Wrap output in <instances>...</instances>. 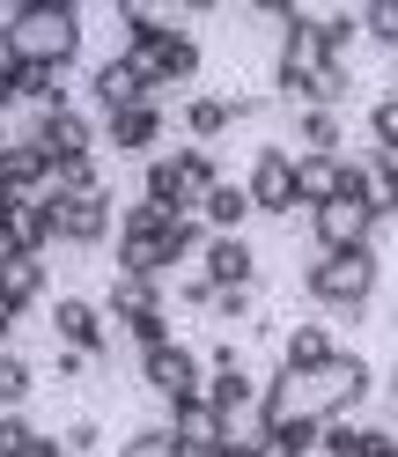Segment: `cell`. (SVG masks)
<instances>
[{
  "mask_svg": "<svg viewBox=\"0 0 398 457\" xmlns=\"http://www.w3.org/2000/svg\"><path fill=\"white\" fill-rule=\"evenodd\" d=\"M229 126H236V104H229V96H185V133H192V148L221 140Z\"/></svg>",
  "mask_w": 398,
  "mask_h": 457,
  "instance_id": "22",
  "label": "cell"
},
{
  "mask_svg": "<svg viewBox=\"0 0 398 457\" xmlns=\"http://www.w3.org/2000/svg\"><path fill=\"white\" fill-rule=\"evenodd\" d=\"M354 162L347 155H295V185H303V207H325V199H347Z\"/></svg>",
  "mask_w": 398,
  "mask_h": 457,
  "instance_id": "15",
  "label": "cell"
},
{
  "mask_svg": "<svg viewBox=\"0 0 398 457\" xmlns=\"http://www.w3.org/2000/svg\"><path fill=\"white\" fill-rule=\"evenodd\" d=\"M369 457H398V436H384V443H377V450H369Z\"/></svg>",
  "mask_w": 398,
  "mask_h": 457,
  "instance_id": "37",
  "label": "cell"
},
{
  "mask_svg": "<svg viewBox=\"0 0 398 457\" xmlns=\"http://www.w3.org/2000/svg\"><path fill=\"white\" fill-rule=\"evenodd\" d=\"M22 207H30V199H22V192H15V185H8V178H0V228H8V221H15V214H22Z\"/></svg>",
  "mask_w": 398,
  "mask_h": 457,
  "instance_id": "34",
  "label": "cell"
},
{
  "mask_svg": "<svg viewBox=\"0 0 398 457\" xmlns=\"http://www.w3.org/2000/svg\"><path fill=\"white\" fill-rule=\"evenodd\" d=\"M119 457H185V443L170 436V420H148V428H126Z\"/></svg>",
  "mask_w": 398,
  "mask_h": 457,
  "instance_id": "28",
  "label": "cell"
},
{
  "mask_svg": "<svg viewBox=\"0 0 398 457\" xmlns=\"http://www.w3.org/2000/svg\"><path fill=\"white\" fill-rule=\"evenodd\" d=\"M354 37H361V8H325L318 15V52H325V60H347Z\"/></svg>",
  "mask_w": 398,
  "mask_h": 457,
  "instance_id": "26",
  "label": "cell"
},
{
  "mask_svg": "<svg viewBox=\"0 0 398 457\" xmlns=\"http://www.w3.org/2000/svg\"><path fill=\"white\" fill-rule=\"evenodd\" d=\"M377 280H384L377 244L369 251H318V259L303 266V295L325 303V310H361L369 295H377Z\"/></svg>",
  "mask_w": 398,
  "mask_h": 457,
  "instance_id": "4",
  "label": "cell"
},
{
  "mask_svg": "<svg viewBox=\"0 0 398 457\" xmlns=\"http://www.w3.org/2000/svg\"><path fill=\"white\" fill-rule=\"evenodd\" d=\"M354 96V74H347V60H325L318 74H310V89H303V104L295 111H339Z\"/></svg>",
  "mask_w": 398,
  "mask_h": 457,
  "instance_id": "24",
  "label": "cell"
},
{
  "mask_svg": "<svg viewBox=\"0 0 398 457\" xmlns=\"http://www.w3.org/2000/svg\"><path fill=\"white\" fill-rule=\"evenodd\" d=\"M30 391H37V369L8 347V354H0V413H22V406H30Z\"/></svg>",
  "mask_w": 398,
  "mask_h": 457,
  "instance_id": "27",
  "label": "cell"
},
{
  "mask_svg": "<svg viewBox=\"0 0 398 457\" xmlns=\"http://www.w3.org/2000/svg\"><path fill=\"white\" fill-rule=\"evenodd\" d=\"M259 214L251 207V192H244V178H221L214 192H207V207H199V221H207V237H244V221Z\"/></svg>",
  "mask_w": 398,
  "mask_h": 457,
  "instance_id": "17",
  "label": "cell"
},
{
  "mask_svg": "<svg viewBox=\"0 0 398 457\" xmlns=\"http://www.w3.org/2000/svg\"><path fill=\"white\" fill-rule=\"evenodd\" d=\"M332 354H339V339H332L318 318H303V325L280 332V369H295V377H303V369H325Z\"/></svg>",
  "mask_w": 398,
  "mask_h": 457,
  "instance_id": "18",
  "label": "cell"
},
{
  "mask_svg": "<svg viewBox=\"0 0 398 457\" xmlns=\"http://www.w3.org/2000/svg\"><path fill=\"white\" fill-rule=\"evenodd\" d=\"M199 273H207L214 288H251V280H259V251H251L244 237H214L207 259H199Z\"/></svg>",
  "mask_w": 398,
  "mask_h": 457,
  "instance_id": "14",
  "label": "cell"
},
{
  "mask_svg": "<svg viewBox=\"0 0 398 457\" xmlns=\"http://www.w3.org/2000/svg\"><path fill=\"white\" fill-rule=\"evenodd\" d=\"M30 303H45V259H8V273H0V310L30 318Z\"/></svg>",
  "mask_w": 398,
  "mask_h": 457,
  "instance_id": "21",
  "label": "cell"
},
{
  "mask_svg": "<svg viewBox=\"0 0 398 457\" xmlns=\"http://www.w3.org/2000/svg\"><path fill=\"white\" fill-rule=\"evenodd\" d=\"M310 237H318V251H369L377 214L361 199H325V207H310Z\"/></svg>",
  "mask_w": 398,
  "mask_h": 457,
  "instance_id": "12",
  "label": "cell"
},
{
  "mask_svg": "<svg viewBox=\"0 0 398 457\" xmlns=\"http://www.w3.org/2000/svg\"><path fill=\"white\" fill-rule=\"evenodd\" d=\"M8 140H15V126H8V119H0V148H8Z\"/></svg>",
  "mask_w": 398,
  "mask_h": 457,
  "instance_id": "38",
  "label": "cell"
},
{
  "mask_svg": "<svg viewBox=\"0 0 398 457\" xmlns=\"http://www.w3.org/2000/svg\"><path fill=\"white\" fill-rule=\"evenodd\" d=\"M170 221H178V214H162L155 199H133V207L119 214V237H111L119 273H148V280L170 273Z\"/></svg>",
  "mask_w": 398,
  "mask_h": 457,
  "instance_id": "5",
  "label": "cell"
},
{
  "mask_svg": "<svg viewBox=\"0 0 398 457\" xmlns=\"http://www.w3.org/2000/svg\"><path fill=\"white\" fill-rule=\"evenodd\" d=\"M244 192H251V207L273 214V221H288L303 207V185H295V148H259L244 170Z\"/></svg>",
  "mask_w": 398,
  "mask_h": 457,
  "instance_id": "7",
  "label": "cell"
},
{
  "mask_svg": "<svg viewBox=\"0 0 398 457\" xmlns=\"http://www.w3.org/2000/svg\"><path fill=\"white\" fill-rule=\"evenodd\" d=\"M369 148H377V155H391L398 162V96H377V104H369Z\"/></svg>",
  "mask_w": 398,
  "mask_h": 457,
  "instance_id": "29",
  "label": "cell"
},
{
  "mask_svg": "<svg viewBox=\"0 0 398 457\" xmlns=\"http://www.w3.org/2000/svg\"><path fill=\"white\" fill-rule=\"evenodd\" d=\"M0 60L67 74L81 60V8L74 0H15V8L0 15Z\"/></svg>",
  "mask_w": 398,
  "mask_h": 457,
  "instance_id": "2",
  "label": "cell"
},
{
  "mask_svg": "<svg viewBox=\"0 0 398 457\" xmlns=\"http://www.w3.org/2000/svg\"><path fill=\"white\" fill-rule=\"evenodd\" d=\"M60 443H67V457H89V450L104 443V428H96V420H74V428H67Z\"/></svg>",
  "mask_w": 398,
  "mask_h": 457,
  "instance_id": "33",
  "label": "cell"
},
{
  "mask_svg": "<svg viewBox=\"0 0 398 457\" xmlns=\"http://www.w3.org/2000/svg\"><path fill=\"white\" fill-rule=\"evenodd\" d=\"M214 185H221L214 148H170V155L148 162V178H140V199H155L162 214H199Z\"/></svg>",
  "mask_w": 398,
  "mask_h": 457,
  "instance_id": "3",
  "label": "cell"
},
{
  "mask_svg": "<svg viewBox=\"0 0 398 457\" xmlns=\"http://www.w3.org/2000/svg\"><path fill=\"white\" fill-rule=\"evenodd\" d=\"M391 391H398V369H391Z\"/></svg>",
  "mask_w": 398,
  "mask_h": 457,
  "instance_id": "42",
  "label": "cell"
},
{
  "mask_svg": "<svg viewBox=\"0 0 398 457\" xmlns=\"http://www.w3.org/2000/svg\"><path fill=\"white\" fill-rule=\"evenodd\" d=\"M214 457H259V436H221Z\"/></svg>",
  "mask_w": 398,
  "mask_h": 457,
  "instance_id": "35",
  "label": "cell"
},
{
  "mask_svg": "<svg viewBox=\"0 0 398 457\" xmlns=\"http://www.w3.org/2000/svg\"><path fill=\"white\" fill-rule=\"evenodd\" d=\"M354 170H361V207L377 214V221H391V214H398V162L377 155V148H361Z\"/></svg>",
  "mask_w": 398,
  "mask_h": 457,
  "instance_id": "20",
  "label": "cell"
},
{
  "mask_svg": "<svg viewBox=\"0 0 398 457\" xmlns=\"http://www.w3.org/2000/svg\"><path fill=\"white\" fill-rule=\"evenodd\" d=\"M0 244H8L15 259H45V251L60 244V237H52V199H30V207H22L8 228H0Z\"/></svg>",
  "mask_w": 398,
  "mask_h": 457,
  "instance_id": "19",
  "label": "cell"
},
{
  "mask_svg": "<svg viewBox=\"0 0 398 457\" xmlns=\"http://www.w3.org/2000/svg\"><path fill=\"white\" fill-rule=\"evenodd\" d=\"M52 237L74 244V251H96L119 237V199L111 192H74V199H52Z\"/></svg>",
  "mask_w": 398,
  "mask_h": 457,
  "instance_id": "6",
  "label": "cell"
},
{
  "mask_svg": "<svg viewBox=\"0 0 398 457\" xmlns=\"http://www.w3.org/2000/svg\"><path fill=\"white\" fill-rule=\"evenodd\" d=\"M8 259H15V251H8V244H0V273H8Z\"/></svg>",
  "mask_w": 398,
  "mask_h": 457,
  "instance_id": "39",
  "label": "cell"
},
{
  "mask_svg": "<svg viewBox=\"0 0 398 457\" xmlns=\"http://www.w3.org/2000/svg\"><path fill=\"white\" fill-rule=\"evenodd\" d=\"M391 436H398V413H391Z\"/></svg>",
  "mask_w": 398,
  "mask_h": 457,
  "instance_id": "41",
  "label": "cell"
},
{
  "mask_svg": "<svg viewBox=\"0 0 398 457\" xmlns=\"http://www.w3.org/2000/svg\"><path fill=\"white\" fill-rule=\"evenodd\" d=\"M295 140H303V155H339L347 126H339V111H295Z\"/></svg>",
  "mask_w": 398,
  "mask_h": 457,
  "instance_id": "25",
  "label": "cell"
},
{
  "mask_svg": "<svg viewBox=\"0 0 398 457\" xmlns=\"http://www.w3.org/2000/svg\"><path fill=\"white\" fill-rule=\"evenodd\" d=\"M178 303H185V310H214V280H207V273L192 266V273L178 280Z\"/></svg>",
  "mask_w": 398,
  "mask_h": 457,
  "instance_id": "31",
  "label": "cell"
},
{
  "mask_svg": "<svg viewBox=\"0 0 398 457\" xmlns=\"http://www.w3.org/2000/svg\"><path fill=\"white\" fill-rule=\"evenodd\" d=\"M214 318L221 325H244L251 318V288H214Z\"/></svg>",
  "mask_w": 398,
  "mask_h": 457,
  "instance_id": "32",
  "label": "cell"
},
{
  "mask_svg": "<svg viewBox=\"0 0 398 457\" xmlns=\"http://www.w3.org/2000/svg\"><path fill=\"white\" fill-rule=\"evenodd\" d=\"M384 436H391V428H369V420H325L318 428V450L325 457H369Z\"/></svg>",
  "mask_w": 398,
  "mask_h": 457,
  "instance_id": "23",
  "label": "cell"
},
{
  "mask_svg": "<svg viewBox=\"0 0 398 457\" xmlns=\"http://www.w3.org/2000/svg\"><path fill=\"white\" fill-rule=\"evenodd\" d=\"M369 384H377V369H369L361 354L339 347L325 369H273L266 377V420L259 428H325V420H354V406L369 398Z\"/></svg>",
  "mask_w": 398,
  "mask_h": 457,
  "instance_id": "1",
  "label": "cell"
},
{
  "mask_svg": "<svg viewBox=\"0 0 398 457\" xmlns=\"http://www.w3.org/2000/svg\"><path fill=\"white\" fill-rule=\"evenodd\" d=\"M89 104L111 119V111H133V104H162V89L140 74V60L111 52V60H96V74H89Z\"/></svg>",
  "mask_w": 398,
  "mask_h": 457,
  "instance_id": "9",
  "label": "cell"
},
{
  "mask_svg": "<svg viewBox=\"0 0 398 457\" xmlns=\"http://www.w3.org/2000/svg\"><path fill=\"white\" fill-rule=\"evenodd\" d=\"M15 325H22V318H15V310H0V354H8V347H15Z\"/></svg>",
  "mask_w": 398,
  "mask_h": 457,
  "instance_id": "36",
  "label": "cell"
},
{
  "mask_svg": "<svg viewBox=\"0 0 398 457\" xmlns=\"http://www.w3.org/2000/svg\"><path fill=\"white\" fill-rule=\"evenodd\" d=\"M361 37L398 52V0H361Z\"/></svg>",
  "mask_w": 398,
  "mask_h": 457,
  "instance_id": "30",
  "label": "cell"
},
{
  "mask_svg": "<svg viewBox=\"0 0 398 457\" xmlns=\"http://www.w3.org/2000/svg\"><path fill=\"white\" fill-rule=\"evenodd\" d=\"M104 140H111V155H148L155 140H162V104L111 111V119H104Z\"/></svg>",
  "mask_w": 398,
  "mask_h": 457,
  "instance_id": "13",
  "label": "cell"
},
{
  "mask_svg": "<svg viewBox=\"0 0 398 457\" xmlns=\"http://www.w3.org/2000/svg\"><path fill=\"white\" fill-rule=\"evenodd\" d=\"M148 310H170L162 303V280H148V273H111V288H104V318H148Z\"/></svg>",
  "mask_w": 398,
  "mask_h": 457,
  "instance_id": "16",
  "label": "cell"
},
{
  "mask_svg": "<svg viewBox=\"0 0 398 457\" xmlns=\"http://www.w3.org/2000/svg\"><path fill=\"white\" fill-rule=\"evenodd\" d=\"M52 332H60V347L89 354V361H104V354H111L104 303H89V295H52Z\"/></svg>",
  "mask_w": 398,
  "mask_h": 457,
  "instance_id": "11",
  "label": "cell"
},
{
  "mask_svg": "<svg viewBox=\"0 0 398 457\" xmlns=\"http://www.w3.org/2000/svg\"><path fill=\"white\" fill-rule=\"evenodd\" d=\"M391 96H398V60H391Z\"/></svg>",
  "mask_w": 398,
  "mask_h": 457,
  "instance_id": "40",
  "label": "cell"
},
{
  "mask_svg": "<svg viewBox=\"0 0 398 457\" xmlns=\"http://www.w3.org/2000/svg\"><path fill=\"white\" fill-rule=\"evenodd\" d=\"M140 377H148V391L162 398V406L170 398H199L207 391V354H192L185 339H162V347L140 354Z\"/></svg>",
  "mask_w": 398,
  "mask_h": 457,
  "instance_id": "8",
  "label": "cell"
},
{
  "mask_svg": "<svg viewBox=\"0 0 398 457\" xmlns=\"http://www.w3.org/2000/svg\"><path fill=\"white\" fill-rule=\"evenodd\" d=\"M140 74H148L155 89H192L199 81V37L185 30V22H170V30L140 52Z\"/></svg>",
  "mask_w": 398,
  "mask_h": 457,
  "instance_id": "10",
  "label": "cell"
}]
</instances>
